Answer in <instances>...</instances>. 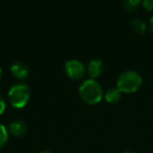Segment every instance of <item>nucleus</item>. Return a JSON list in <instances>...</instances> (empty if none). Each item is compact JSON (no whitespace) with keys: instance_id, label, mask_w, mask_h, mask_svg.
<instances>
[{"instance_id":"12","label":"nucleus","mask_w":153,"mask_h":153,"mask_svg":"<svg viewBox=\"0 0 153 153\" xmlns=\"http://www.w3.org/2000/svg\"><path fill=\"white\" fill-rule=\"evenodd\" d=\"M142 4L147 11H153V0H144Z\"/></svg>"},{"instance_id":"14","label":"nucleus","mask_w":153,"mask_h":153,"mask_svg":"<svg viewBox=\"0 0 153 153\" xmlns=\"http://www.w3.org/2000/svg\"><path fill=\"white\" fill-rule=\"evenodd\" d=\"M149 27H150L151 33L153 34V15H152V17L150 18V21H149Z\"/></svg>"},{"instance_id":"2","label":"nucleus","mask_w":153,"mask_h":153,"mask_svg":"<svg viewBox=\"0 0 153 153\" xmlns=\"http://www.w3.org/2000/svg\"><path fill=\"white\" fill-rule=\"evenodd\" d=\"M143 78L136 70L128 69L121 72L117 76V87L122 92L131 94L135 92L138 88L142 86Z\"/></svg>"},{"instance_id":"1","label":"nucleus","mask_w":153,"mask_h":153,"mask_svg":"<svg viewBox=\"0 0 153 153\" xmlns=\"http://www.w3.org/2000/svg\"><path fill=\"white\" fill-rule=\"evenodd\" d=\"M79 96L83 102L89 105H96L102 101L104 92L98 83V81L92 79L85 80L79 87Z\"/></svg>"},{"instance_id":"10","label":"nucleus","mask_w":153,"mask_h":153,"mask_svg":"<svg viewBox=\"0 0 153 153\" xmlns=\"http://www.w3.org/2000/svg\"><path fill=\"white\" fill-rule=\"evenodd\" d=\"M140 3L142 2H140V0H124L123 7L127 12H134L140 7Z\"/></svg>"},{"instance_id":"5","label":"nucleus","mask_w":153,"mask_h":153,"mask_svg":"<svg viewBox=\"0 0 153 153\" xmlns=\"http://www.w3.org/2000/svg\"><path fill=\"white\" fill-rule=\"evenodd\" d=\"M103 70H104V64L100 59L91 60L86 67V71H87L88 76H90V79L92 80H96L97 78H99L102 74Z\"/></svg>"},{"instance_id":"16","label":"nucleus","mask_w":153,"mask_h":153,"mask_svg":"<svg viewBox=\"0 0 153 153\" xmlns=\"http://www.w3.org/2000/svg\"><path fill=\"white\" fill-rule=\"evenodd\" d=\"M123 153H134V152H132V151H125V152H123Z\"/></svg>"},{"instance_id":"7","label":"nucleus","mask_w":153,"mask_h":153,"mask_svg":"<svg viewBox=\"0 0 153 153\" xmlns=\"http://www.w3.org/2000/svg\"><path fill=\"white\" fill-rule=\"evenodd\" d=\"M27 132V125L24 121L16 120L9 125V133L16 137H21Z\"/></svg>"},{"instance_id":"8","label":"nucleus","mask_w":153,"mask_h":153,"mask_svg":"<svg viewBox=\"0 0 153 153\" xmlns=\"http://www.w3.org/2000/svg\"><path fill=\"white\" fill-rule=\"evenodd\" d=\"M104 98L108 103L114 104V103L119 102L120 99L122 98V91L117 87H110L106 90Z\"/></svg>"},{"instance_id":"4","label":"nucleus","mask_w":153,"mask_h":153,"mask_svg":"<svg viewBox=\"0 0 153 153\" xmlns=\"http://www.w3.org/2000/svg\"><path fill=\"white\" fill-rule=\"evenodd\" d=\"M65 72L71 80L78 81V80L83 79V76L86 74V67L81 61L76 59L68 60L65 63Z\"/></svg>"},{"instance_id":"17","label":"nucleus","mask_w":153,"mask_h":153,"mask_svg":"<svg viewBox=\"0 0 153 153\" xmlns=\"http://www.w3.org/2000/svg\"><path fill=\"white\" fill-rule=\"evenodd\" d=\"M41 153H51V151H43V152H41Z\"/></svg>"},{"instance_id":"13","label":"nucleus","mask_w":153,"mask_h":153,"mask_svg":"<svg viewBox=\"0 0 153 153\" xmlns=\"http://www.w3.org/2000/svg\"><path fill=\"white\" fill-rule=\"evenodd\" d=\"M5 108H7V103H5L4 98L0 94V114H2L4 112Z\"/></svg>"},{"instance_id":"9","label":"nucleus","mask_w":153,"mask_h":153,"mask_svg":"<svg viewBox=\"0 0 153 153\" xmlns=\"http://www.w3.org/2000/svg\"><path fill=\"white\" fill-rule=\"evenodd\" d=\"M131 26L133 30L137 34H144L147 30V24L144 19L142 18H134L131 21Z\"/></svg>"},{"instance_id":"15","label":"nucleus","mask_w":153,"mask_h":153,"mask_svg":"<svg viewBox=\"0 0 153 153\" xmlns=\"http://www.w3.org/2000/svg\"><path fill=\"white\" fill-rule=\"evenodd\" d=\"M1 76H2V70H1V66H0V81H1Z\"/></svg>"},{"instance_id":"6","label":"nucleus","mask_w":153,"mask_h":153,"mask_svg":"<svg viewBox=\"0 0 153 153\" xmlns=\"http://www.w3.org/2000/svg\"><path fill=\"white\" fill-rule=\"evenodd\" d=\"M11 72L16 79L18 80H25L27 79L28 74H30V69L27 65L21 61L15 62L11 66Z\"/></svg>"},{"instance_id":"3","label":"nucleus","mask_w":153,"mask_h":153,"mask_svg":"<svg viewBox=\"0 0 153 153\" xmlns=\"http://www.w3.org/2000/svg\"><path fill=\"white\" fill-rule=\"evenodd\" d=\"M9 102L15 108H23L30 98V88L24 83L14 84L7 94Z\"/></svg>"},{"instance_id":"11","label":"nucleus","mask_w":153,"mask_h":153,"mask_svg":"<svg viewBox=\"0 0 153 153\" xmlns=\"http://www.w3.org/2000/svg\"><path fill=\"white\" fill-rule=\"evenodd\" d=\"M9 140V131L7 127L2 124H0V148H2Z\"/></svg>"}]
</instances>
